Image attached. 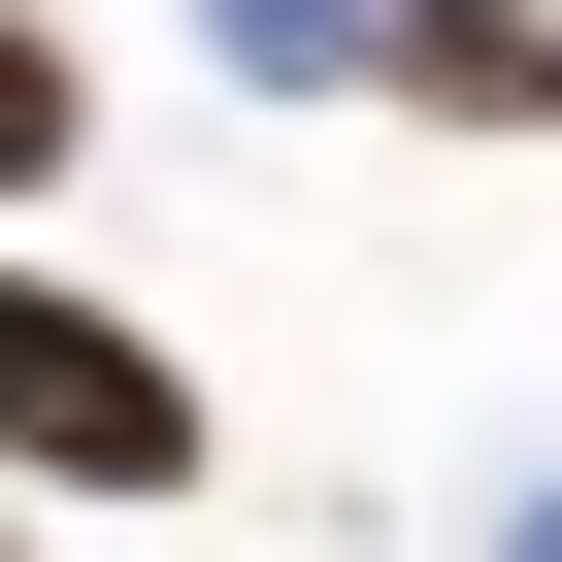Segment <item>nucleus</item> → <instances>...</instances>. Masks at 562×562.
<instances>
[{
	"label": "nucleus",
	"mask_w": 562,
	"mask_h": 562,
	"mask_svg": "<svg viewBox=\"0 0 562 562\" xmlns=\"http://www.w3.org/2000/svg\"><path fill=\"white\" fill-rule=\"evenodd\" d=\"M0 463L34 496H199V364L133 299H67V265H0Z\"/></svg>",
	"instance_id": "obj_1"
},
{
	"label": "nucleus",
	"mask_w": 562,
	"mask_h": 562,
	"mask_svg": "<svg viewBox=\"0 0 562 562\" xmlns=\"http://www.w3.org/2000/svg\"><path fill=\"white\" fill-rule=\"evenodd\" d=\"M364 100H430V133H562V0H397Z\"/></svg>",
	"instance_id": "obj_2"
},
{
	"label": "nucleus",
	"mask_w": 562,
	"mask_h": 562,
	"mask_svg": "<svg viewBox=\"0 0 562 562\" xmlns=\"http://www.w3.org/2000/svg\"><path fill=\"white\" fill-rule=\"evenodd\" d=\"M199 34H232V100H364V67H397V0H199Z\"/></svg>",
	"instance_id": "obj_3"
},
{
	"label": "nucleus",
	"mask_w": 562,
	"mask_h": 562,
	"mask_svg": "<svg viewBox=\"0 0 562 562\" xmlns=\"http://www.w3.org/2000/svg\"><path fill=\"white\" fill-rule=\"evenodd\" d=\"M100 166V67H67V0H0V199H67Z\"/></svg>",
	"instance_id": "obj_4"
},
{
	"label": "nucleus",
	"mask_w": 562,
	"mask_h": 562,
	"mask_svg": "<svg viewBox=\"0 0 562 562\" xmlns=\"http://www.w3.org/2000/svg\"><path fill=\"white\" fill-rule=\"evenodd\" d=\"M496 562H562V496H529V529H496Z\"/></svg>",
	"instance_id": "obj_5"
},
{
	"label": "nucleus",
	"mask_w": 562,
	"mask_h": 562,
	"mask_svg": "<svg viewBox=\"0 0 562 562\" xmlns=\"http://www.w3.org/2000/svg\"><path fill=\"white\" fill-rule=\"evenodd\" d=\"M0 562H34V529H0Z\"/></svg>",
	"instance_id": "obj_6"
}]
</instances>
